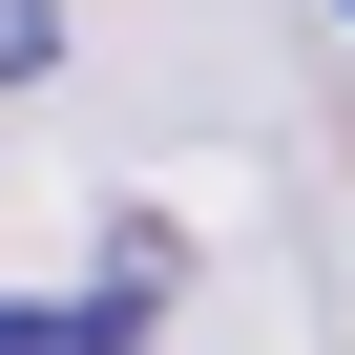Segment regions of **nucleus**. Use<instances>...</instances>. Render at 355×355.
Masks as SVG:
<instances>
[{
	"label": "nucleus",
	"mask_w": 355,
	"mask_h": 355,
	"mask_svg": "<svg viewBox=\"0 0 355 355\" xmlns=\"http://www.w3.org/2000/svg\"><path fill=\"white\" fill-rule=\"evenodd\" d=\"M63 63V0H0V84H42Z\"/></svg>",
	"instance_id": "nucleus-2"
},
{
	"label": "nucleus",
	"mask_w": 355,
	"mask_h": 355,
	"mask_svg": "<svg viewBox=\"0 0 355 355\" xmlns=\"http://www.w3.org/2000/svg\"><path fill=\"white\" fill-rule=\"evenodd\" d=\"M0 355H146V293H0Z\"/></svg>",
	"instance_id": "nucleus-1"
},
{
	"label": "nucleus",
	"mask_w": 355,
	"mask_h": 355,
	"mask_svg": "<svg viewBox=\"0 0 355 355\" xmlns=\"http://www.w3.org/2000/svg\"><path fill=\"white\" fill-rule=\"evenodd\" d=\"M334 21H355V0H334Z\"/></svg>",
	"instance_id": "nucleus-3"
}]
</instances>
